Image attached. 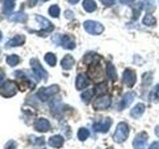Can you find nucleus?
Listing matches in <instances>:
<instances>
[{
	"instance_id": "nucleus-1",
	"label": "nucleus",
	"mask_w": 159,
	"mask_h": 149,
	"mask_svg": "<svg viewBox=\"0 0 159 149\" xmlns=\"http://www.w3.org/2000/svg\"><path fill=\"white\" fill-rule=\"evenodd\" d=\"M129 135V127L125 122H119L116 126V132L113 134V140L116 143L125 141Z\"/></svg>"
},
{
	"instance_id": "nucleus-2",
	"label": "nucleus",
	"mask_w": 159,
	"mask_h": 149,
	"mask_svg": "<svg viewBox=\"0 0 159 149\" xmlns=\"http://www.w3.org/2000/svg\"><path fill=\"white\" fill-rule=\"evenodd\" d=\"M30 65H31L32 67V70H33V73L35 76L37 77L38 79H45L46 81L47 78H48V73L46 72V70H45L42 65L39 63V61L37 59H32L31 61H30Z\"/></svg>"
},
{
	"instance_id": "nucleus-3",
	"label": "nucleus",
	"mask_w": 159,
	"mask_h": 149,
	"mask_svg": "<svg viewBox=\"0 0 159 149\" xmlns=\"http://www.w3.org/2000/svg\"><path fill=\"white\" fill-rule=\"evenodd\" d=\"M84 27L86 29V31L92 35H99L103 32V26L98 22L92 21V20H88L84 23Z\"/></svg>"
},
{
	"instance_id": "nucleus-4",
	"label": "nucleus",
	"mask_w": 159,
	"mask_h": 149,
	"mask_svg": "<svg viewBox=\"0 0 159 149\" xmlns=\"http://www.w3.org/2000/svg\"><path fill=\"white\" fill-rule=\"evenodd\" d=\"M111 98L108 94H102L97 97V99L93 102V108L97 111H103L107 107L111 106Z\"/></svg>"
},
{
	"instance_id": "nucleus-5",
	"label": "nucleus",
	"mask_w": 159,
	"mask_h": 149,
	"mask_svg": "<svg viewBox=\"0 0 159 149\" xmlns=\"http://www.w3.org/2000/svg\"><path fill=\"white\" fill-rule=\"evenodd\" d=\"M17 92V86L14 82L8 81L5 82L1 87H0V94H2L3 97H13Z\"/></svg>"
},
{
	"instance_id": "nucleus-6",
	"label": "nucleus",
	"mask_w": 159,
	"mask_h": 149,
	"mask_svg": "<svg viewBox=\"0 0 159 149\" xmlns=\"http://www.w3.org/2000/svg\"><path fill=\"white\" fill-rule=\"evenodd\" d=\"M59 92V87L57 84H53L51 87L48 88H43L38 92V97H40V99L43 102H46L50 98V97L54 96V94L58 93Z\"/></svg>"
},
{
	"instance_id": "nucleus-7",
	"label": "nucleus",
	"mask_w": 159,
	"mask_h": 149,
	"mask_svg": "<svg viewBox=\"0 0 159 149\" xmlns=\"http://www.w3.org/2000/svg\"><path fill=\"white\" fill-rule=\"evenodd\" d=\"M111 124H112V119L111 117H106V118H103L102 120L94 123L93 127V130L96 132L104 133L108 131V129L111 128Z\"/></svg>"
},
{
	"instance_id": "nucleus-8",
	"label": "nucleus",
	"mask_w": 159,
	"mask_h": 149,
	"mask_svg": "<svg viewBox=\"0 0 159 149\" xmlns=\"http://www.w3.org/2000/svg\"><path fill=\"white\" fill-rule=\"evenodd\" d=\"M148 135L146 132H139L137 133L133 139V147L134 149H145L147 143Z\"/></svg>"
},
{
	"instance_id": "nucleus-9",
	"label": "nucleus",
	"mask_w": 159,
	"mask_h": 149,
	"mask_svg": "<svg viewBox=\"0 0 159 149\" xmlns=\"http://www.w3.org/2000/svg\"><path fill=\"white\" fill-rule=\"evenodd\" d=\"M122 82L128 88H132L136 83V74L132 69H126L122 74Z\"/></svg>"
},
{
	"instance_id": "nucleus-10",
	"label": "nucleus",
	"mask_w": 159,
	"mask_h": 149,
	"mask_svg": "<svg viewBox=\"0 0 159 149\" xmlns=\"http://www.w3.org/2000/svg\"><path fill=\"white\" fill-rule=\"evenodd\" d=\"M36 20L37 22L40 24V26H41L42 30L46 32H52L54 30V25L49 21L47 18H45L43 16H40V15H36Z\"/></svg>"
},
{
	"instance_id": "nucleus-11",
	"label": "nucleus",
	"mask_w": 159,
	"mask_h": 149,
	"mask_svg": "<svg viewBox=\"0 0 159 149\" xmlns=\"http://www.w3.org/2000/svg\"><path fill=\"white\" fill-rule=\"evenodd\" d=\"M34 127L37 131L39 132H46L48 131L51 125H50V122L48 119L46 118H39L38 120L34 123Z\"/></svg>"
},
{
	"instance_id": "nucleus-12",
	"label": "nucleus",
	"mask_w": 159,
	"mask_h": 149,
	"mask_svg": "<svg viewBox=\"0 0 159 149\" xmlns=\"http://www.w3.org/2000/svg\"><path fill=\"white\" fill-rule=\"evenodd\" d=\"M134 98H135V93H133V92L126 93L123 96L120 103H119V108L123 109V108L127 107L129 104H131V102L134 101Z\"/></svg>"
},
{
	"instance_id": "nucleus-13",
	"label": "nucleus",
	"mask_w": 159,
	"mask_h": 149,
	"mask_svg": "<svg viewBox=\"0 0 159 149\" xmlns=\"http://www.w3.org/2000/svg\"><path fill=\"white\" fill-rule=\"evenodd\" d=\"M89 84V79L84 74H80L76 79V88L78 89H84Z\"/></svg>"
},
{
	"instance_id": "nucleus-14",
	"label": "nucleus",
	"mask_w": 159,
	"mask_h": 149,
	"mask_svg": "<svg viewBox=\"0 0 159 149\" xmlns=\"http://www.w3.org/2000/svg\"><path fill=\"white\" fill-rule=\"evenodd\" d=\"M61 45L68 50H72L76 47V43H75V40L73 37L69 36V35H64L61 38Z\"/></svg>"
},
{
	"instance_id": "nucleus-15",
	"label": "nucleus",
	"mask_w": 159,
	"mask_h": 149,
	"mask_svg": "<svg viewBox=\"0 0 159 149\" xmlns=\"http://www.w3.org/2000/svg\"><path fill=\"white\" fill-rule=\"evenodd\" d=\"M25 43V37L23 35H16L6 43V47H18Z\"/></svg>"
},
{
	"instance_id": "nucleus-16",
	"label": "nucleus",
	"mask_w": 159,
	"mask_h": 149,
	"mask_svg": "<svg viewBox=\"0 0 159 149\" xmlns=\"http://www.w3.org/2000/svg\"><path fill=\"white\" fill-rule=\"evenodd\" d=\"M145 111V106L143 103H137L135 106H134L131 111H130V115L133 118H139L142 114Z\"/></svg>"
},
{
	"instance_id": "nucleus-17",
	"label": "nucleus",
	"mask_w": 159,
	"mask_h": 149,
	"mask_svg": "<svg viewBox=\"0 0 159 149\" xmlns=\"http://www.w3.org/2000/svg\"><path fill=\"white\" fill-rule=\"evenodd\" d=\"M49 145L54 148H60L63 146L64 144V138L61 135H54L49 138Z\"/></svg>"
},
{
	"instance_id": "nucleus-18",
	"label": "nucleus",
	"mask_w": 159,
	"mask_h": 149,
	"mask_svg": "<svg viewBox=\"0 0 159 149\" xmlns=\"http://www.w3.org/2000/svg\"><path fill=\"white\" fill-rule=\"evenodd\" d=\"M9 20H11L13 22L25 23L28 20V15L24 12H16V13L12 14L11 16H9Z\"/></svg>"
},
{
	"instance_id": "nucleus-19",
	"label": "nucleus",
	"mask_w": 159,
	"mask_h": 149,
	"mask_svg": "<svg viewBox=\"0 0 159 149\" xmlns=\"http://www.w3.org/2000/svg\"><path fill=\"white\" fill-rule=\"evenodd\" d=\"M61 65L63 69L65 70H71L73 68V66L75 65V60L74 58L71 56V55H67V56H65L62 60L61 62Z\"/></svg>"
},
{
	"instance_id": "nucleus-20",
	"label": "nucleus",
	"mask_w": 159,
	"mask_h": 149,
	"mask_svg": "<svg viewBox=\"0 0 159 149\" xmlns=\"http://www.w3.org/2000/svg\"><path fill=\"white\" fill-rule=\"evenodd\" d=\"M107 76L109 79H111V81H116L117 79V74L116 71V68H114V66L111 62H108L107 64Z\"/></svg>"
},
{
	"instance_id": "nucleus-21",
	"label": "nucleus",
	"mask_w": 159,
	"mask_h": 149,
	"mask_svg": "<svg viewBox=\"0 0 159 149\" xmlns=\"http://www.w3.org/2000/svg\"><path fill=\"white\" fill-rule=\"evenodd\" d=\"M15 6V0H4L3 3V13L6 15H10L13 11Z\"/></svg>"
},
{
	"instance_id": "nucleus-22",
	"label": "nucleus",
	"mask_w": 159,
	"mask_h": 149,
	"mask_svg": "<svg viewBox=\"0 0 159 149\" xmlns=\"http://www.w3.org/2000/svg\"><path fill=\"white\" fill-rule=\"evenodd\" d=\"M149 102H155V103L159 102V84H157L150 92V94H149Z\"/></svg>"
},
{
	"instance_id": "nucleus-23",
	"label": "nucleus",
	"mask_w": 159,
	"mask_h": 149,
	"mask_svg": "<svg viewBox=\"0 0 159 149\" xmlns=\"http://www.w3.org/2000/svg\"><path fill=\"white\" fill-rule=\"evenodd\" d=\"M83 7L87 12H93L97 9V4L93 0H84Z\"/></svg>"
},
{
	"instance_id": "nucleus-24",
	"label": "nucleus",
	"mask_w": 159,
	"mask_h": 149,
	"mask_svg": "<svg viewBox=\"0 0 159 149\" xmlns=\"http://www.w3.org/2000/svg\"><path fill=\"white\" fill-rule=\"evenodd\" d=\"M89 131L88 130L87 128L84 127H82L79 129V132H78V137L81 141H84L87 140V139L89 138Z\"/></svg>"
},
{
	"instance_id": "nucleus-25",
	"label": "nucleus",
	"mask_w": 159,
	"mask_h": 149,
	"mask_svg": "<svg viewBox=\"0 0 159 149\" xmlns=\"http://www.w3.org/2000/svg\"><path fill=\"white\" fill-rule=\"evenodd\" d=\"M156 23V19L155 17H153L151 14H146L143 18V24L146 25V26H153Z\"/></svg>"
},
{
	"instance_id": "nucleus-26",
	"label": "nucleus",
	"mask_w": 159,
	"mask_h": 149,
	"mask_svg": "<svg viewBox=\"0 0 159 149\" xmlns=\"http://www.w3.org/2000/svg\"><path fill=\"white\" fill-rule=\"evenodd\" d=\"M45 61L47 62L48 65H50L51 67H54L57 63V58L53 53H47L45 56Z\"/></svg>"
},
{
	"instance_id": "nucleus-27",
	"label": "nucleus",
	"mask_w": 159,
	"mask_h": 149,
	"mask_svg": "<svg viewBox=\"0 0 159 149\" xmlns=\"http://www.w3.org/2000/svg\"><path fill=\"white\" fill-rule=\"evenodd\" d=\"M20 62V58L16 55H11V56H8L6 58V63L11 67H15L16 65H18Z\"/></svg>"
},
{
	"instance_id": "nucleus-28",
	"label": "nucleus",
	"mask_w": 159,
	"mask_h": 149,
	"mask_svg": "<svg viewBox=\"0 0 159 149\" xmlns=\"http://www.w3.org/2000/svg\"><path fill=\"white\" fill-rule=\"evenodd\" d=\"M93 96V89H89V91H86L81 94V98L84 102H89L92 99Z\"/></svg>"
},
{
	"instance_id": "nucleus-29",
	"label": "nucleus",
	"mask_w": 159,
	"mask_h": 149,
	"mask_svg": "<svg viewBox=\"0 0 159 149\" xmlns=\"http://www.w3.org/2000/svg\"><path fill=\"white\" fill-rule=\"evenodd\" d=\"M49 14L51 15L52 17H55V18L59 17V15H60V8H59L58 5H52V6L49 8Z\"/></svg>"
},
{
	"instance_id": "nucleus-30",
	"label": "nucleus",
	"mask_w": 159,
	"mask_h": 149,
	"mask_svg": "<svg viewBox=\"0 0 159 149\" xmlns=\"http://www.w3.org/2000/svg\"><path fill=\"white\" fill-rule=\"evenodd\" d=\"M152 74L151 73H146L143 74V86L148 87L150 86V84L152 82Z\"/></svg>"
},
{
	"instance_id": "nucleus-31",
	"label": "nucleus",
	"mask_w": 159,
	"mask_h": 149,
	"mask_svg": "<svg viewBox=\"0 0 159 149\" xmlns=\"http://www.w3.org/2000/svg\"><path fill=\"white\" fill-rule=\"evenodd\" d=\"M94 92H96L97 93H104L107 91V84L106 83H102V84H97L96 88L93 89Z\"/></svg>"
},
{
	"instance_id": "nucleus-32",
	"label": "nucleus",
	"mask_w": 159,
	"mask_h": 149,
	"mask_svg": "<svg viewBox=\"0 0 159 149\" xmlns=\"http://www.w3.org/2000/svg\"><path fill=\"white\" fill-rule=\"evenodd\" d=\"M5 149H16V143L13 140H10L6 143L5 145Z\"/></svg>"
},
{
	"instance_id": "nucleus-33",
	"label": "nucleus",
	"mask_w": 159,
	"mask_h": 149,
	"mask_svg": "<svg viewBox=\"0 0 159 149\" xmlns=\"http://www.w3.org/2000/svg\"><path fill=\"white\" fill-rule=\"evenodd\" d=\"M101 1L103 5H106V6H111V5L114 4L116 0H101Z\"/></svg>"
},
{
	"instance_id": "nucleus-34",
	"label": "nucleus",
	"mask_w": 159,
	"mask_h": 149,
	"mask_svg": "<svg viewBox=\"0 0 159 149\" xmlns=\"http://www.w3.org/2000/svg\"><path fill=\"white\" fill-rule=\"evenodd\" d=\"M65 17L68 18V19L74 18V13H73V11H71V10H67V11L65 12Z\"/></svg>"
},
{
	"instance_id": "nucleus-35",
	"label": "nucleus",
	"mask_w": 159,
	"mask_h": 149,
	"mask_svg": "<svg viewBox=\"0 0 159 149\" xmlns=\"http://www.w3.org/2000/svg\"><path fill=\"white\" fill-rule=\"evenodd\" d=\"M148 149H159V141H154L151 143V145L149 146Z\"/></svg>"
},
{
	"instance_id": "nucleus-36",
	"label": "nucleus",
	"mask_w": 159,
	"mask_h": 149,
	"mask_svg": "<svg viewBox=\"0 0 159 149\" xmlns=\"http://www.w3.org/2000/svg\"><path fill=\"white\" fill-rule=\"evenodd\" d=\"M133 1H134V0H120V3H122V4H129V3H131Z\"/></svg>"
},
{
	"instance_id": "nucleus-37",
	"label": "nucleus",
	"mask_w": 159,
	"mask_h": 149,
	"mask_svg": "<svg viewBox=\"0 0 159 149\" xmlns=\"http://www.w3.org/2000/svg\"><path fill=\"white\" fill-rule=\"evenodd\" d=\"M3 79H4V74H3V72L0 71V83H1Z\"/></svg>"
},
{
	"instance_id": "nucleus-38",
	"label": "nucleus",
	"mask_w": 159,
	"mask_h": 149,
	"mask_svg": "<svg viewBox=\"0 0 159 149\" xmlns=\"http://www.w3.org/2000/svg\"><path fill=\"white\" fill-rule=\"evenodd\" d=\"M79 1H80V0H69V2L72 3V4H77Z\"/></svg>"
},
{
	"instance_id": "nucleus-39",
	"label": "nucleus",
	"mask_w": 159,
	"mask_h": 149,
	"mask_svg": "<svg viewBox=\"0 0 159 149\" xmlns=\"http://www.w3.org/2000/svg\"><path fill=\"white\" fill-rule=\"evenodd\" d=\"M155 133H156V135L159 137V126H156L155 127Z\"/></svg>"
},
{
	"instance_id": "nucleus-40",
	"label": "nucleus",
	"mask_w": 159,
	"mask_h": 149,
	"mask_svg": "<svg viewBox=\"0 0 159 149\" xmlns=\"http://www.w3.org/2000/svg\"><path fill=\"white\" fill-rule=\"evenodd\" d=\"M2 37H3V35H2V32L0 31V40H2Z\"/></svg>"
},
{
	"instance_id": "nucleus-41",
	"label": "nucleus",
	"mask_w": 159,
	"mask_h": 149,
	"mask_svg": "<svg viewBox=\"0 0 159 149\" xmlns=\"http://www.w3.org/2000/svg\"><path fill=\"white\" fill-rule=\"evenodd\" d=\"M107 149H113L112 147H108V148H107Z\"/></svg>"
},
{
	"instance_id": "nucleus-42",
	"label": "nucleus",
	"mask_w": 159,
	"mask_h": 149,
	"mask_svg": "<svg viewBox=\"0 0 159 149\" xmlns=\"http://www.w3.org/2000/svg\"><path fill=\"white\" fill-rule=\"evenodd\" d=\"M44 1H48V0H44Z\"/></svg>"
}]
</instances>
